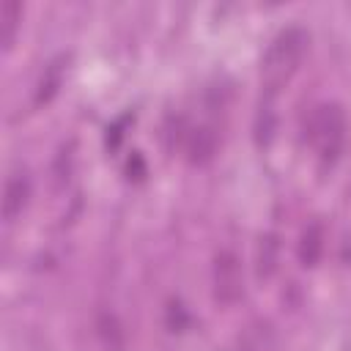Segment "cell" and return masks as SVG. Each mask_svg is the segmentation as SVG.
Instances as JSON below:
<instances>
[{"label":"cell","instance_id":"6da1fadb","mask_svg":"<svg viewBox=\"0 0 351 351\" xmlns=\"http://www.w3.org/2000/svg\"><path fill=\"white\" fill-rule=\"evenodd\" d=\"M307 41H310V36L302 25H288L285 30H280L271 38V44L263 55V63H261V77H263V85L269 93H274L296 71V66L307 49Z\"/></svg>","mask_w":351,"mask_h":351},{"label":"cell","instance_id":"7a4b0ae2","mask_svg":"<svg viewBox=\"0 0 351 351\" xmlns=\"http://www.w3.org/2000/svg\"><path fill=\"white\" fill-rule=\"evenodd\" d=\"M307 137L318 148L324 162H335L337 154L343 151V143H346V112H343V107L335 104V101H326V104L315 107V112L310 115V123H307Z\"/></svg>","mask_w":351,"mask_h":351},{"label":"cell","instance_id":"3957f363","mask_svg":"<svg viewBox=\"0 0 351 351\" xmlns=\"http://www.w3.org/2000/svg\"><path fill=\"white\" fill-rule=\"evenodd\" d=\"M241 296V261L233 250H219L214 258V299L233 304Z\"/></svg>","mask_w":351,"mask_h":351},{"label":"cell","instance_id":"277c9868","mask_svg":"<svg viewBox=\"0 0 351 351\" xmlns=\"http://www.w3.org/2000/svg\"><path fill=\"white\" fill-rule=\"evenodd\" d=\"M30 197V178L25 170H14L5 178V189H3V217L5 222H11L16 214H22V208L27 206Z\"/></svg>","mask_w":351,"mask_h":351},{"label":"cell","instance_id":"5b68a950","mask_svg":"<svg viewBox=\"0 0 351 351\" xmlns=\"http://www.w3.org/2000/svg\"><path fill=\"white\" fill-rule=\"evenodd\" d=\"M324 239H326L324 225H321L318 219H313V222L304 228L302 241H299V261H302V266H315V263H318V258H321V252H324Z\"/></svg>","mask_w":351,"mask_h":351},{"label":"cell","instance_id":"8992f818","mask_svg":"<svg viewBox=\"0 0 351 351\" xmlns=\"http://www.w3.org/2000/svg\"><path fill=\"white\" fill-rule=\"evenodd\" d=\"M63 60H66V58H55V60L44 69V74H41V80H38V85H36V93H33V104H36V107L47 104V101L58 93L60 80H63Z\"/></svg>","mask_w":351,"mask_h":351},{"label":"cell","instance_id":"52a82bcc","mask_svg":"<svg viewBox=\"0 0 351 351\" xmlns=\"http://www.w3.org/2000/svg\"><path fill=\"white\" fill-rule=\"evenodd\" d=\"M214 148H217V134H214L211 129H206V126L192 129V134H189V140H186V151H189V159H192V162L208 159V156L214 154Z\"/></svg>","mask_w":351,"mask_h":351},{"label":"cell","instance_id":"ba28073f","mask_svg":"<svg viewBox=\"0 0 351 351\" xmlns=\"http://www.w3.org/2000/svg\"><path fill=\"white\" fill-rule=\"evenodd\" d=\"M277 252H280V241L274 233H266L261 236V244H258V274L261 277H271L274 269H277Z\"/></svg>","mask_w":351,"mask_h":351},{"label":"cell","instance_id":"9c48e42d","mask_svg":"<svg viewBox=\"0 0 351 351\" xmlns=\"http://www.w3.org/2000/svg\"><path fill=\"white\" fill-rule=\"evenodd\" d=\"M271 134H274V110L266 104V107L258 110V118H255V140H258V145H269Z\"/></svg>","mask_w":351,"mask_h":351},{"label":"cell","instance_id":"30bf717a","mask_svg":"<svg viewBox=\"0 0 351 351\" xmlns=\"http://www.w3.org/2000/svg\"><path fill=\"white\" fill-rule=\"evenodd\" d=\"M19 16H22V5L19 3H14V0L3 3V36H5V41H11Z\"/></svg>","mask_w":351,"mask_h":351},{"label":"cell","instance_id":"8fae6325","mask_svg":"<svg viewBox=\"0 0 351 351\" xmlns=\"http://www.w3.org/2000/svg\"><path fill=\"white\" fill-rule=\"evenodd\" d=\"M126 173H129V176L134 173V178H143V176H145V162H143L140 154H132V159L126 162Z\"/></svg>","mask_w":351,"mask_h":351},{"label":"cell","instance_id":"7c38bea8","mask_svg":"<svg viewBox=\"0 0 351 351\" xmlns=\"http://www.w3.org/2000/svg\"><path fill=\"white\" fill-rule=\"evenodd\" d=\"M126 121H129V115H126V118H121V121L110 129V134H107V145H110V148H115V145L121 143V137H123V123H126Z\"/></svg>","mask_w":351,"mask_h":351}]
</instances>
